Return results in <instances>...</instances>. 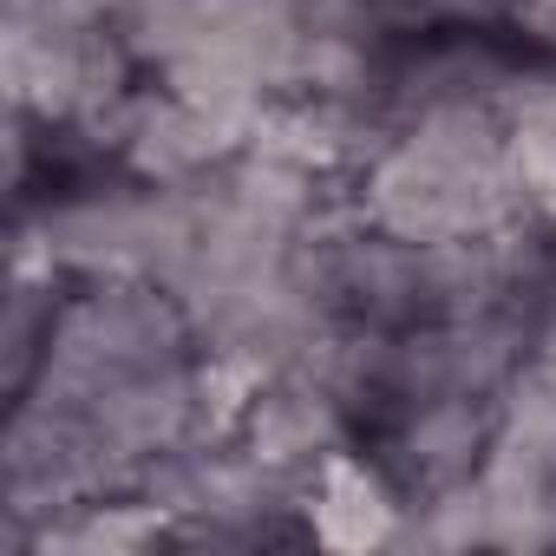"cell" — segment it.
I'll return each mask as SVG.
<instances>
[{"instance_id":"obj_1","label":"cell","mask_w":556,"mask_h":556,"mask_svg":"<svg viewBox=\"0 0 556 556\" xmlns=\"http://www.w3.org/2000/svg\"><path fill=\"white\" fill-rule=\"evenodd\" d=\"M138 60L190 92L255 86L295 40L289 0H131L125 21Z\"/></svg>"}]
</instances>
